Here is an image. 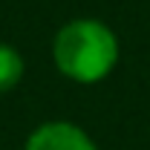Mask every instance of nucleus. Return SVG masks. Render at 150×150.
<instances>
[{"mask_svg":"<svg viewBox=\"0 0 150 150\" xmlns=\"http://www.w3.org/2000/svg\"><path fill=\"white\" fill-rule=\"evenodd\" d=\"M121 43L101 18H72L52 38V64L67 81L93 87L110 78L118 67Z\"/></svg>","mask_w":150,"mask_h":150,"instance_id":"nucleus-1","label":"nucleus"},{"mask_svg":"<svg viewBox=\"0 0 150 150\" xmlns=\"http://www.w3.org/2000/svg\"><path fill=\"white\" fill-rule=\"evenodd\" d=\"M23 150H98V144L81 124L67 118H52L38 124L26 136Z\"/></svg>","mask_w":150,"mask_h":150,"instance_id":"nucleus-2","label":"nucleus"},{"mask_svg":"<svg viewBox=\"0 0 150 150\" xmlns=\"http://www.w3.org/2000/svg\"><path fill=\"white\" fill-rule=\"evenodd\" d=\"M23 75H26V61L20 55V49L0 40V95L12 93L23 81Z\"/></svg>","mask_w":150,"mask_h":150,"instance_id":"nucleus-3","label":"nucleus"}]
</instances>
